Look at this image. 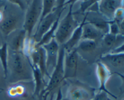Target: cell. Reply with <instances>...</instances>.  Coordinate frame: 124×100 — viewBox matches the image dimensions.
I'll return each instance as SVG.
<instances>
[{"mask_svg":"<svg viewBox=\"0 0 124 100\" xmlns=\"http://www.w3.org/2000/svg\"><path fill=\"white\" fill-rule=\"evenodd\" d=\"M8 72L12 83L33 79L31 61L23 52H8L7 73Z\"/></svg>","mask_w":124,"mask_h":100,"instance_id":"cell-1","label":"cell"},{"mask_svg":"<svg viewBox=\"0 0 124 100\" xmlns=\"http://www.w3.org/2000/svg\"><path fill=\"white\" fill-rule=\"evenodd\" d=\"M75 2V1L70 2V8L67 14L61 21L59 20V22L54 37L58 44L62 45L65 44L70 38L74 31L79 25L78 22L73 18V6Z\"/></svg>","mask_w":124,"mask_h":100,"instance_id":"cell-2","label":"cell"},{"mask_svg":"<svg viewBox=\"0 0 124 100\" xmlns=\"http://www.w3.org/2000/svg\"><path fill=\"white\" fill-rule=\"evenodd\" d=\"M64 56L65 49L63 45H62V47L59 48L56 66L52 72V76H50L48 84L46 87L44 88L40 93V96L43 97L44 100H46V98L51 92H53L60 86L61 83L64 80Z\"/></svg>","mask_w":124,"mask_h":100,"instance_id":"cell-3","label":"cell"},{"mask_svg":"<svg viewBox=\"0 0 124 100\" xmlns=\"http://www.w3.org/2000/svg\"><path fill=\"white\" fill-rule=\"evenodd\" d=\"M59 4L58 7L53 10L50 14L46 16L41 21L38 22L37 24V28L33 36L31 37L33 40L36 43L41 40L42 36L52 28L54 23L58 19V16L62 13L64 10V1H59Z\"/></svg>","mask_w":124,"mask_h":100,"instance_id":"cell-4","label":"cell"},{"mask_svg":"<svg viewBox=\"0 0 124 100\" xmlns=\"http://www.w3.org/2000/svg\"><path fill=\"white\" fill-rule=\"evenodd\" d=\"M42 8V1L40 0H33L28 7L23 24V30L26 32L28 38H31L33 30L39 20Z\"/></svg>","mask_w":124,"mask_h":100,"instance_id":"cell-5","label":"cell"},{"mask_svg":"<svg viewBox=\"0 0 124 100\" xmlns=\"http://www.w3.org/2000/svg\"><path fill=\"white\" fill-rule=\"evenodd\" d=\"M42 47L46 51V69L50 75V72H53L58 62L59 50V44L54 38H53L48 43L44 45Z\"/></svg>","mask_w":124,"mask_h":100,"instance_id":"cell-6","label":"cell"},{"mask_svg":"<svg viewBox=\"0 0 124 100\" xmlns=\"http://www.w3.org/2000/svg\"><path fill=\"white\" fill-rule=\"evenodd\" d=\"M78 54L77 50L74 49L69 53H65L64 60V79L75 77L77 72Z\"/></svg>","mask_w":124,"mask_h":100,"instance_id":"cell-7","label":"cell"},{"mask_svg":"<svg viewBox=\"0 0 124 100\" xmlns=\"http://www.w3.org/2000/svg\"><path fill=\"white\" fill-rule=\"evenodd\" d=\"M123 7V1L105 0L99 1L98 12H100L109 21L113 20L114 14L117 9Z\"/></svg>","mask_w":124,"mask_h":100,"instance_id":"cell-8","label":"cell"},{"mask_svg":"<svg viewBox=\"0 0 124 100\" xmlns=\"http://www.w3.org/2000/svg\"><path fill=\"white\" fill-rule=\"evenodd\" d=\"M95 94L88 89L78 85H73L69 88L67 100H92Z\"/></svg>","mask_w":124,"mask_h":100,"instance_id":"cell-9","label":"cell"},{"mask_svg":"<svg viewBox=\"0 0 124 100\" xmlns=\"http://www.w3.org/2000/svg\"><path fill=\"white\" fill-rule=\"evenodd\" d=\"M96 73L98 80H99V84H100V86H99V89H98L99 92H105L107 93L108 95H110V96H112L114 98H117L115 95H113L112 93H111L107 89L106 86H105L107 81V80H108V78H110V77L111 76V72H110V71L109 70L108 67L106 65H104V64L102 62H101V61L98 62L97 63Z\"/></svg>","mask_w":124,"mask_h":100,"instance_id":"cell-10","label":"cell"},{"mask_svg":"<svg viewBox=\"0 0 124 100\" xmlns=\"http://www.w3.org/2000/svg\"><path fill=\"white\" fill-rule=\"evenodd\" d=\"M18 16L9 14L0 22V30L5 36H8L12 31H15L19 25Z\"/></svg>","mask_w":124,"mask_h":100,"instance_id":"cell-11","label":"cell"},{"mask_svg":"<svg viewBox=\"0 0 124 100\" xmlns=\"http://www.w3.org/2000/svg\"><path fill=\"white\" fill-rule=\"evenodd\" d=\"M104 34L92 24L85 22L82 27V40H90L96 42L102 39Z\"/></svg>","mask_w":124,"mask_h":100,"instance_id":"cell-12","label":"cell"},{"mask_svg":"<svg viewBox=\"0 0 124 100\" xmlns=\"http://www.w3.org/2000/svg\"><path fill=\"white\" fill-rule=\"evenodd\" d=\"M85 22V16L81 24H79L77 28L74 31L72 35L69 39V40L64 45H63L65 53H69L75 49V47L78 45L80 41L82 40V27L84 24Z\"/></svg>","mask_w":124,"mask_h":100,"instance_id":"cell-13","label":"cell"},{"mask_svg":"<svg viewBox=\"0 0 124 100\" xmlns=\"http://www.w3.org/2000/svg\"><path fill=\"white\" fill-rule=\"evenodd\" d=\"M102 61H104V65H110L113 67L123 69L124 66V54H113L108 53L101 57Z\"/></svg>","mask_w":124,"mask_h":100,"instance_id":"cell-14","label":"cell"},{"mask_svg":"<svg viewBox=\"0 0 124 100\" xmlns=\"http://www.w3.org/2000/svg\"><path fill=\"white\" fill-rule=\"evenodd\" d=\"M27 37V33L24 30H21L19 31L12 40L11 41L10 47L12 51L23 52L24 42Z\"/></svg>","mask_w":124,"mask_h":100,"instance_id":"cell-15","label":"cell"},{"mask_svg":"<svg viewBox=\"0 0 124 100\" xmlns=\"http://www.w3.org/2000/svg\"><path fill=\"white\" fill-rule=\"evenodd\" d=\"M86 22L89 24H92L93 26L95 27L96 28L100 30L101 32H102L104 34L107 33H108L109 32V24L110 22L109 20H105L102 18H99V17H92L90 19H88L86 18Z\"/></svg>","mask_w":124,"mask_h":100,"instance_id":"cell-16","label":"cell"},{"mask_svg":"<svg viewBox=\"0 0 124 100\" xmlns=\"http://www.w3.org/2000/svg\"><path fill=\"white\" fill-rule=\"evenodd\" d=\"M102 44L107 48H111L119 43V45L124 44V35L119 34L117 36L111 34L110 33L105 34L102 37Z\"/></svg>","mask_w":124,"mask_h":100,"instance_id":"cell-17","label":"cell"},{"mask_svg":"<svg viewBox=\"0 0 124 100\" xmlns=\"http://www.w3.org/2000/svg\"><path fill=\"white\" fill-rule=\"evenodd\" d=\"M61 14H60V15L58 16V19H56V20L55 22L54 23V24H53V26L52 27V28H51L50 29V30H48L43 36H42L41 40H40L38 43L35 44V47H36V48H38V47H42L44 45L47 44V43H48L52 39L54 38L55 32L56 31L57 28H58V24H59V20H60V18Z\"/></svg>","mask_w":124,"mask_h":100,"instance_id":"cell-18","label":"cell"},{"mask_svg":"<svg viewBox=\"0 0 124 100\" xmlns=\"http://www.w3.org/2000/svg\"><path fill=\"white\" fill-rule=\"evenodd\" d=\"M31 66H32L33 73V79L35 83L34 95L39 96L42 90V82L44 80L38 67L36 66H32V65Z\"/></svg>","mask_w":124,"mask_h":100,"instance_id":"cell-19","label":"cell"},{"mask_svg":"<svg viewBox=\"0 0 124 100\" xmlns=\"http://www.w3.org/2000/svg\"><path fill=\"white\" fill-rule=\"evenodd\" d=\"M8 48L7 43H4L0 47V61L2 65L5 78L7 77V60Z\"/></svg>","mask_w":124,"mask_h":100,"instance_id":"cell-20","label":"cell"},{"mask_svg":"<svg viewBox=\"0 0 124 100\" xmlns=\"http://www.w3.org/2000/svg\"><path fill=\"white\" fill-rule=\"evenodd\" d=\"M78 45V49L85 53H88L93 51L96 48L97 43L95 41L90 40H81Z\"/></svg>","mask_w":124,"mask_h":100,"instance_id":"cell-21","label":"cell"},{"mask_svg":"<svg viewBox=\"0 0 124 100\" xmlns=\"http://www.w3.org/2000/svg\"><path fill=\"white\" fill-rule=\"evenodd\" d=\"M54 2L55 1H53V0L52 1H51V0H44V1H42V13H41V15L39 22L41 21L46 16L50 14L53 10Z\"/></svg>","mask_w":124,"mask_h":100,"instance_id":"cell-22","label":"cell"},{"mask_svg":"<svg viewBox=\"0 0 124 100\" xmlns=\"http://www.w3.org/2000/svg\"><path fill=\"white\" fill-rule=\"evenodd\" d=\"M108 33L113 35H115V36H117L119 34H121V31H120V28L119 27L118 25L114 20H111V21L110 22Z\"/></svg>","mask_w":124,"mask_h":100,"instance_id":"cell-23","label":"cell"},{"mask_svg":"<svg viewBox=\"0 0 124 100\" xmlns=\"http://www.w3.org/2000/svg\"><path fill=\"white\" fill-rule=\"evenodd\" d=\"M96 1H84L81 2L80 7V13H85L87 10L90 8L91 6L94 4Z\"/></svg>","mask_w":124,"mask_h":100,"instance_id":"cell-24","label":"cell"},{"mask_svg":"<svg viewBox=\"0 0 124 100\" xmlns=\"http://www.w3.org/2000/svg\"><path fill=\"white\" fill-rule=\"evenodd\" d=\"M92 100H110L108 98V95L105 92L101 91L94 95V97Z\"/></svg>","mask_w":124,"mask_h":100,"instance_id":"cell-25","label":"cell"},{"mask_svg":"<svg viewBox=\"0 0 124 100\" xmlns=\"http://www.w3.org/2000/svg\"><path fill=\"white\" fill-rule=\"evenodd\" d=\"M17 95H21L24 92V87L21 85H18L15 87Z\"/></svg>","mask_w":124,"mask_h":100,"instance_id":"cell-26","label":"cell"},{"mask_svg":"<svg viewBox=\"0 0 124 100\" xmlns=\"http://www.w3.org/2000/svg\"><path fill=\"white\" fill-rule=\"evenodd\" d=\"M3 19V15H2V13L0 12V22Z\"/></svg>","mask_w":124,"mask_h":100,"instance_id":"cell-27","label":"cell"}]
</instances>
